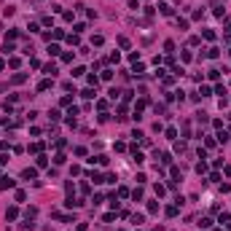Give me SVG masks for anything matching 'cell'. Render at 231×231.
Returning a JSON list of instances; mask_svg holds the SVG:
<instances>
[{
    "instance_id": "obj_10",
    "label": "cell",
    "mask_w": 231,
    "mask_h": 231,
    "mask_svg": "<svg viewBox=\"0 0 231 231\" xmlns=\"http://www.w3.org/2000/svg\"><path fill=\"white\" fill-rule=\"evenodd\" d=\"M183 137H191V124H188V121L183 124Z\"/></svg>"
},
{
    "instance_id": "obj_6",
    "label": "cell",
    "mask_w": 231,
    "mask_h": 231,
    "mask_svg": "<svg viewBox=\"0 0 231 231\" xmlns=\"http://www.w3.org/2000/svg\"><path fill=\"white\" fill-rule=\"evenodd\" d=\"M48 89H51V81H40V83H38V92H48Z\"/></svg>"
},
{
    "instance_id": "obj_8",
    "label": "cell",
    "mask_w": 231,
    "mask_h": 231,
    "mask_svg": "<svg viewBox=\"0 0 231 231\" xmlns=\"http://www.w3.org/2000/svg\"><path fill=\"white\" fill-rule=\"evenodd\" d=\"M43 73H48V75H57V65H46V67H43Z\"/></svg>"
},
{
    "instance_id": "obj_12",
    "label": "cell",
    "mask_w": 231,
    "mask_h": 231,
    "mask_svg": "<svg viewBox=\"0 0 231 231\" xmlns=\"http://www.w3.org/2000/svg\"><path fill=\"white\" fill-rule=\"evenodd\" d=\"M48 54H51V57H57V54H59V46H57V43H51V46H48Z\"/></svg>"
},
{
    "instance_id": "obj_9",
    "label": "cell",
    "mask_w": 231,
    "mask_h": 231,
    "mask_svg": "<svg viewBox=\"0 0 231 231\" xmlns=\"http://www.w3.org/2000/svg\"><path fill=\"white\" fill-rule=\"evenodd\" d=\"M132 199H134V202H140V199H143V188H134V191H132Z\"/></svg>"
},
{
    "instance_id": "obj_19",
    "label": "cell",
    "mask_w": 231,
    "mask_h": 231,
    "mask_svg": "<svg viewBox=\"0 0 231 231\" xmlns=\"http://www.w3.org/2000/svg\"><path fill=\"white\" fill-rule=\"evenodd\" d=\"M199 226H202V228H210V226H212V220H210V218H202V223H199Z\"/></svg>"
},
{
    "instance_id": "obj_7",
    "label": "cell",
    "mask_w": 231,
    "mask_h": 231,
    "mask_svg": "<svg viewBox=\"0 0 231 231\" xmlns=\"http://www.w3.org/2000/svg\"><path fill=\"white\" fill-rule=\"evenodd\" d=\"M158 11L164 13V16H172V6H167V3H161V6H158Z\"/></svg>"
},
{
    "instance_id": "obj_16",
    "label": "cell",
    "mask_w": 231,
    "mask_h": 231,
    "mask_svg": "<svg viewBox=\"0 0 231 231\" xmlns=\"http://www.w3.org/2000/svg\"><path fill=\"white\" fill-rule=\"evenodd\" d=\"M81 94H83L86 99H92V97H94V89H83V92H81Z\"/></svg>"
},
{
    "instance_id": "obj_17",
    "label": "cell",
    "mask_w": 231,
    "mask_h": 231,
    "mask_svg": "<svg viewBox=\"0 0 231 231\" xmlns=\"http://www.w3.org/2000/svg\"><path fill=\"white\" fill-rule=\"evenodd\" d=\"M196 172H199V175H202V172H207V164H204V161H199V164H196Z\"/></svg>"
},
{
    "instance_id": "obj_13",
    "label": "cell",
    "mask_w": 231,
    "mask_h": 231,
    "mask_svg": "<svg viewBox=\"0 0 231 231\" xmlns=\"http://www.w3.org/2000/svg\"><path fill=\"white\" fill-rule=\"evenodd\" d=\"M167 215H169V218H175V215H178V204H175V207H167Z\"/></svg>"
},
{
    "instance_id": "obj_14",
    "label": "cell",
    "mask_w": 231,
    "mask_h": 231,
    "mask_svg": "<svg viewBox=\"0 0 231 231\" xmlns=\"http://www.w3.org/2000/svg\"><path fill=\"white\" fill-rule=\"evenodd\" d=\"M218 54H220L218 48H210V51H207V57H210V59H218Z\"/></svg>"
},
{
    "instance_id": "obj_4",
    "label": "cell",
    "mask_w": 231,
    "mask_h": 231,
    "mask_svg": "<svg viewBox=\"0 0 231 231\" xmlns=\"http://www.w3.org/2000/svg\"><path fill=\"white\" fill-rule=\"evenodd\" d=\"M24 81H27V73H16L11 78V83H24Z\"/></svg>"
},
{
    "instance_id": "obj_5",
    "label": "cell",
    "mask_w": 231,
    "mask_h": 231,
    "mask_svg": "<svg viewBox=\"0 0 231 231\" xmlns=\"http://www.w3.org/2000/svg\"><path fill=\"white\" fill-rule=\"evenodd\" d=\"M33 228H35V223H33V220H30V218H27L24 223L19 226V231H33Z\"/></svg>"
},
{
    "instance_id": "obj_2",
    "label": "cell",
    "mask_w": 231,
    "mask_h": 231,
    "mask_svg": "<svg viewBox=\"0 0 231 231\" xmlns=\"http://www.w3.org/2000/svg\"><path fill=\"white\" fill-rule=\"evenodd\" d=\"M35 175H38V172H35V169H33V167H27V169H24V172H22V178H24V180H33V178H35Z\"/></svg>"
},
{
    "instance_id": "obj_15",
    "label": "cell",
    "mask_w": 231,
    "mask_h": 231,
    "mask_svg": "<svg viewBox=\"0 0 231 231\" xmlns=\"http://www.w3.org/2000/svg\"><path fill=\"white\" fill-rule=\"evenodd\" d=\"M67 40H70V46H78V40H81V38H78V33H75V35H70Z\"/></svg>"
},
{
    "instance_id": "obj_20",
    "label": "cell",
    "mask_w": 231,
    "mask_h": 231,
    "mask_svg": "<svg viewBox=\"0 0 231 231\" xmlns=\"http://www.w3.org/2000/svg\"><path fill=\"white\" fill-rule=\"evenodd\" d=\"M3 67H6V62H3V59H0V70H3Z\"/></svg>"
},
{
    "instance_id": "obj_1",
    "label": "cell",
    "mask_w": 231,
    "mask_h": 231,
    "mask_svg": "<svg viewBox=\"0 0 231 231\" xmlns=\"http://www.w3.org/2000/svg\"><path fill=\"white\" fill-rule=\"evenodd\" d=\"M16 215H19L16 207H8V210H6V220H16Z\"/></svg>"
},
{
    "instance_id": "obj_21",
    "label": "cell",
    "mask_w": 231,
    "mask_h": 231,
    "mask_svg": "<svg viewBox=\"0 0 231 231\" xmlns=\"http://www.w3.org/2000/svg\"><path fill=\"white\" fill-rule=\"evenodd\" d=\"M226 226H228V231H231V223H226Z\"/></svg>"
},
{
    "instance_id": "obj_11",
    "label": "cell",
    "mask_w": 231,
    "mask_h": 231,
    "mask_svg": "<svg viewBox=\"0 0 231 231\" xmlns=\"http://www.w3.org/2000/svg\"><path fill=\"white\" fill-rule=\"evenodd\" d=\"M167 137L175 140V137H178V129H175V126H169V129H167Z\"/></svg>"
},
{
    "instance_id": "obj_3",
    "label": "cell",
    "mask_w": 231,
    "mask_h": 231,
    "mask_svg": "<svg viewBox=\"0 0 231 231\" xmlns=\"http://www.w3.org/2000/svg\"><path fill=\"white\" fill-rule=\"evenodd\" d=\"M16 185V180H11V178H3L0 180V188H13Z\"/></svg>"
},
{
    "instance_id": "obj_18",
    "label": "cell",
    "mask_w": 231,
    "mask_h": 231,
    "mask_svg": "<svg viewBox=\"0 0 231 231\" xmlns=\"http://www.w3.org/2000/svg\"><path fill=\"white\" fill-rule=\"evenodd\" d=\"M40 148H43V143H33V145H30V151H33V153H38Z\"/></svg>"
}]
</instances>
